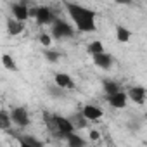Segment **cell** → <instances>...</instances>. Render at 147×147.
Here are the masks:
<instances>
[{"label":"cell","instance_id":"obj_16","mask_svg":"<svg viewBox=\"0 0 147 147\" xmlns=\"http://www.w3.org/2000/svg\"><path fill=\"white\" fill-rule=\"evenodd\" d=\"M87 52H88L90 55H97V54L106 52V49H104V45H102V42H100V40H94V42H90V43H88Z\"/></svg>","mask_w":147,"mask_h":147},{"label":"cell","instance_id":"obj_18","mask_svg":"<svg viewBox=\"0 0 147 147\" xmlns=\"http://www.w3.org/2000/svg\"><path fill=\"white\" fill-rule=\"evenodd\" d=\"M19 142L24 144V145H30V147H43V142L36 140L33 135H23V137L19 138Z\"/></svg>","mask_w":147,"mask_h":147},{"label":"cell","instance_id":"obj_1","mask_svg":"<svg viewBox=\"0 0 147 147\" xmlns=\"http://www.w3.org/2000/svg\"><path fill=\"white\" fill-rule=\"evenodd\" d=\"M66 9H67V14L71 16L73 23L76 24V28L83 33H90V31H95V12L85 5H80V4H75V2H66Z\"/></svg>","mask_w":147,"mask_h":147},{"label":"cell","instance_id":"obj_21","mask_svg":"<svg viewBox=\"0 0 147 147\" xmlns=\"http://www.w3.org/2000/svg\"><path fill=\"white\" fill-rule=\"evenodd\" d=\"M40 43L49 49V47L52 45V36H50L49 33H42V35H40Z\"/></svg>","mask_w":147,"mask_h":147},{"label":"cell","instance_id":"obj_13","mask_svg":"<svg viewBox=\"0 0 147 147\" xmlns=\"http://www.w3.org/2000/svg\"><path fill=\"white\" fill-rule=\"evenodd\" d=\"M130 38H131V31H130L128 28L118 24V26H116V40H118L119 43H126Z\"/></svg>","mask_w":147,"mask_h":147},{"label":"cell","instance_id":"obj_8","mask_svg":"<svg viewBox=\"0 0 147 147\" xmlns=\"http://www.w3.org/2000/svg\"><path fill=\"white\" fill-rule=\"evenodd\" d=\"M82 116H83L87 121H97V119H100V118L104 116V111H102L100 107L94 106V104H87V106H83V109H82Z\"/></svg>","mask_w":147,"mask_h":147},{"label":"cell","instance_id":"obj_10","mask_svg":"<svg viewBox=\"0 0 147 147\" xmlns=\"http://www.w3.org/2000/svg\"><path fill=\"white\" fill-rule=\"evenodd\" d=\"M107 102H109V106L114 107V109H123V107H126V102H128L126 92L119 90V92H116V94H113V95H107Z\"/></svg>","mask_w":147,"mask_h":147},{"label":"cell","instance_id":"obj_24","mask_svg":"<svg viewBox=\"0 0 147 147\" xmlns=\"http://www.w3.org/2000/svg\"><path fill=\"white\" fill-rule=\"evenodd\" d=\"M21 147H30V145H24V144H21Z\"/></svg>","mask_w":147,"mask_h":147},{"label":"cell","instance_id":"obj_12","mask_svg":"<svg viewBox=\"0 0 147 147\" xmlns=\"http://www.w3.org/2000/svg\"><path fill=\"white\" fill-rule=\"evenodd\" d=\"M64 138H66L67 147H87V140L83 137H80L78 133H71V135H67Z\"/></svg>","mask_w":147,"mask_h":147},{"label":"cell","instance_id":"obj_5","mask_svg":"<svg viewBox=\"0 0 147 147\" xmlns=\"http://www.w3.org/2000/svg\"><path fill=\"white\" fill-rule=\"evenodd\" d=\"M126 97L131 99L135 104L138 106H144L145 104V97H147V92L142 85H135V87H130L128 92H126Z\"/></svg>","mask_w":147,"mask_h":147},{"label":"cell","instance_id":"obj_6","mask_svg":"<svg viewBox=\"0 0 147 147\" xmlns=\"http://www.w3.org/2000/svg\"><path fill=\"white\" fill-rule=\"evenodd\" d=\"M54 85H57L59 88H62L64 92L66 90H73L76 85H75V80H73L67 73H55L54 76Z\"/></svg>","mask_w":147,"mask_h":147},{"label":"cell","instance_id":"obj_7","mask_svg":"<svg viewBox=\"0 0 147 147\" xmlns=\"http://www.w3.org/2000/svg\"><path fill=\"white\" fill-rule=\"evenodd\" d=\"M11 12H12V19L19 21V23H24L28 19V5L23 2L11 4Z\"/></svg>","mask_w":147,"mask_h":147},{"label":"cell","instance_id":"obj_11","mask_svg":"<svg viewBox=\"0 0 147 147\" xmlns=\"http://www.w3.org/2000/svg\"><path fill=\"white\" fill-rule=\"evenodd\" d=\"M5 26H7V33H9L11 36H18V35H21L23 30H24V23H19V21H16V19H12V18L7 19Z\"/></svg>","mask_w":147,"mask_h":147},{"label":"cell","instance_id":"obj_2","mask_svg":"<svg viewBox=\"0 0 147 147\" xmlns=\"http://www.w3.org/2000/svg\"><path fill=\"white\" fill-rule=\"evenodd\" d=\"M73 36H75V28L62 19H55V23L52 24V38L62 40V38H73Z\"/></svg>","mask_w":147,"mask_h":147},{"label":"cell","instance_id":"obj_15","mask_svg":"<svg viewBox=\"0 0 147 147\" xmlns=\"http://www.w3.org/2000/svg\"><path fill=\"white\" fill-rule=\"evenodd\" d=\"M0 61H2V66L9 71H18V64L14 61V57L11 54H2V57H0Z\"/></svg>","mask_w":147,"mask_h":147},{"label":"cell","instance_id":"obj_4","mask_svg":"<svg viewBox=\"0 0 147 147\" xmlns=\"http://www.w3.org/2000/svg\"><path fill=\"white\" fill-rule=\"evenodd\" d=\"M9 114H11V121L19 128H26L30 125V114L24 107H14Z\"/></svg>","mask_w":147,"mask_h":147},{"label":"cell","instance_id":"obj_20","mask_svg":"<svg viewBox=\"0 0 147 147\" xmlns=\"http://www.w3.org/2000/svg\"><path fill=\"white\" fill-rule=\"evenodd\" d=\"M45 59L49 61V62H57L59 59H61V54L59 52H55V50H45Z\"/></svg>","mask_w":147,"mask_h":147},{"label":"cell","instance_id":"obj_9","mask_svg":"<svg viewBox=\"0 0 147 147\" xmlns=\"http://www.w3.org/2000/svg\"><path fill=\"white\" fill-rule=\"evenodd\" d=\"M94 59V64L100 69H111V66L114 64V57L109 54V52H102V54H97V55H92Z\"/></svg>","mask_w":147,"mask_h":147},{"label":"cell","instance_id":"obj_19","mask_svg":"<svg viewBox=\"0 0 147 147\" xmlns=\"http://www.w3.org/2000/svg\"><path fill=\"white\" fill-rule=\"evenodd\" d=\"M67 119L71 121V125H73V126H75V130H76V128H85V126H87V123H88V121L82 116V113H80V114H75L73 118H67Z\"/></svg>","mask_w":147,"mask_h":147},{"label":"cell","instance_id":"obj_23","mask_svg":"<svg viewBox=\"0 0 147 147\" xmlns=\"http://www.w3.org/2000/svg\"><path fill=\"white\" fill-rule=\"evenodd\" d=\"M88 138H90V140H99V138H100V133H99L97 130H90Z\"/></svg>","mask_w":147,"mask_h":147},{"label":"cell","instance_id":"obj_14","mask_svg":"<svg viewBox=\"0 0 147 147\" xmlns=\"http://www.w3.org/2000/svg\"><path fill=\"white\" fill-rule=\"evenodd\" d=\"M12 121L7 109H0V130H11Z\"/></svg>","mask_w":147,"mask_h":147},{"label":"cell","instance_id":"obj_22","mask_svg":"<svg viewBox=\"0 0 147 147\" xmlns=\"http://www.w3.org/2000/svg\"><path fill=\"white\" fill-rule=\"evenodd\" d=\"M49 92H50V94H54L55 97H61V95H64V90H62V88H59L57 85L50 87V88H49Z\"/></svg>","mask_w":147,"mask_h":147},{"label":"cell","instance_id":"obj_17","mask_svg":"<svg viewBox=\"0 0 147 147\" xmlns=\"http://www.w3.org/2000/svg\"><path fill=\"white\" fill-rule=\"evenodd\" d=\"M102 87H104V92H106L107 95H113V94H116V92L121 90V88H119V83L114 82V80H104Z\"/></svg>","mask_w":147,"mask_h":147},{"label":"cell","instance_id":"obj_3","mask_svg":"<svg viewBox=\"0 0 147 147\" xmlns=\"http://www.w3.org/2000/svg\"><path fill=\"white\" fill-rule=\"evenodd\" d=\"M35 19H36V23H38L40 26H49V24H54V23H55V14H54L49 7L40 5V7H36V16H35Z\"/></svg>","mask_w":147,"mask_h":147}]
</instances>
